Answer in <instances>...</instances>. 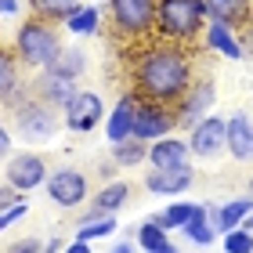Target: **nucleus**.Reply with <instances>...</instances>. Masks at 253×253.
I'll use <instances>...</instances> for the list:
<instances>
[{
	"label": "nucleus",
	"instance_id": "2f4dec72",
	"mask_svg": "<svg viewBox=\"0 0 253 253\" xmlns=\"http://www.w3.org/2000/svg\"><path fill=\"white\" fill-rule=\"evenodd\" d=\"M7 253H43V246H40V239H18Z\"/></svg>",
	"mask_w": 253,
	"mask_h": 253
},
{
	"label": "nucleus",
	"instance_id": "f03ea898",
	"mask_svg": "<svg viewBox=\"0 0 253 253\" xmlns=\"http://www.w3.org/2000/svg\"><path fill=\"white\" fill-rule=\"evenodd\" d=\"M62 37H58V29H54V22L47 18H29V22H22L18 33H15V54H18V62L22 65H29V69H51L54 58L62 54Z\"/></svg>",
	"mask_w": 253,
	"mask_h": 253
},
{
	"label": "nucleus",
	"instance_id": "aec40b11",
	"mask_svg": "<svg viewBox=\"0 0 253 253\" xmlns=\"http://www.w3.org/2000/svg\"><path fill=\"white\" fill-rule=\"evenodd\" d=\"M84 69H87V54L80 51V47H69V43H65V47H62V54L54 58V65L47 69V73L62 76V80H73V84H76V80L84 76Z\"/></svg>",
	"mask_w": 253,
	"mask_h": 253
},
{
	"label": "nucleus",
	"instance_id": "9d476101",
	"mask_svg": "<svg viewBox=\"0 0 253 253\" xmlns=\"http://www.w3.org/2000/svg\"><path fill=\"white\" fill-rule=\"evenodd\" d=\"M101 116H105V105L90 90H76L73 101L65 105V126L69 130H94L101 123Z\"/></svg>",
	"mask_w": 253,
	"mask_h": 253
},
{
	"label": "nucleus",
	"instance_id": "4c0bfd02",
	"mask_svg": "<svg viewBox=\"0 0 253 253\" xmlns=\"http://www.w3.org/2000/svg\"><path fill=\"white\" fill-rule=\"evenodd\" d=\"M156 253H177V250L174 246H163V250H156Z\"/></svg>",
	"mask_w": 253,
	"mask_h": 253
},
{
	"label": "nucleus",
	"instance_id": "c756f323",
	"mask_svg": "<svg viewBox=\"0 0 253 253\" xmlns=\"http://www.w3.org/2000/svg\"><path fill=\"white\" fill-rule=\"evenodd\" d=\"M224 250L228 253H253V232H246V228L224 232Z\"/></svg>",
	"mask_w": 253,
	"mask_h": 253
},
{
	"label": "nucleus",
	"instance_id": "7ed1b4c3",
	"mask_svg": "<svg viewBox=\"0 0 253 253\" xmlns=\"http://www.w3.org/2000/svg\"><path fill=\"white\" fill-rule=\"evenodd\" d=\"M206 4L203 0H159L156 4V29L159 37L174 40V43H185L195 40L206 26Z\"/></svg>",
	"mask_w": 253,
	"mask_h": 253
},
{
	"label": "nucleus",
	"instance_id": "393cba45",
	"mask_svg": "<svg viewBox=\"0 0 253 253\" xmlns=\"http://www.w3.org/2000/svg\"><path fill=\"white\" fill-rule=\"evenodd\" d=\"M126 199H130V188H126L123 181H120V185H105L94 195V213H116Z\"/></svg>",
	"mask_w": 253,
	"mask_h": 253
},
{
	"label": "nucleus",
	"instance_id": "f704fd0d",
	"mask_svg": "<svg viewBox=\"0 0 253 253\" xmlns=\"http://www.w3.org/2000/svg\"><path fill=\"white\" fill-rule=\"evenodd\" d=\"M65 253H94V250H90V246L84 243V239H76V243H73V246H69Z\"/></svg>",
	"mask_w": 253,
	"mask_h": 253
},
{
	"label": "nucleus",
	"instance_id": "5701e85b",
	"mask_svg": "<svg viewBox=\"0 0 253 253\" xmlns=\"http://www.w3.org/2000/svg\"><path fill=\"white\" fill-rule=\"evenodd\" d=\"M33 15L47 18V22H65L76 7H84V0H29Z\"/></svg>",
	"mask_w": 253,
	"mask_h": 253
},
{
	"label": "nucleus",
	"instance_id": "bb28decb",
	"mask_svg": "<svg viewBox=\"0 0 253 253\" xmlns=\"http://www.w3.org/2000/svg\"><path fill=\"white\" fill-rule=\"evenodd\" d=\"M137 246H141L145 253H156V250L170 246V239H167V228H163V224H156V221H145L141 228H137Z\"/></svg>",
	"mask_w": 253,
	"mask_h": 253
},
{
	"label": "nucleus",
	"instance_id": "c9c22d12",
	"mask_svg": "<svg viewBox=\"0 0 253 253\" xmlns=\"http://www.w3.org/2000/svg\"><path fill=\"white\" fill-rule=\"evenodd\" d=\"M243 47H246V54H253V26H250L246 37H243Z\"/></svg>",
	"mask_w": 253,
	"mask_h": 253
},
{
	"label": "nucleus",
	"instance_id": "ddd939ff",
	"mask_svg": "<svg viewBox=\"0 0 253 253\" xmlns=\"http://www.w3.org/2000/svg\"><path fill=\"white\" fill-rule=\"evenodd\" d=\"M134 112H137V98L134 94H123L116 105L109 112V123H105V134L112 145L126 141V137H134Z\"/></svg>",
	"mask_w": 253,
	"mask_h": 253
},
{
	"label": "nucleus",
	"instance_id": "7c9ffc66",
	"mask_svg": "<svg viewBox=\"0 0 253 253\" xmlns=\"http://www.w3.org/2000/svg\"><path fill=\"white\" fill-rule=\"evenodd\" d=\"M22 199H18V188L15 185H0V213L4 210H11V206H18Z\"/></svg>",
	"mask_w": 253,
	"mask_h": 253
},
{
	"label": "nucleus",
	"instance_id": "9b49d317",
	"mask_svg": "<svg viewBox=\"0 0 253 253\" xmlns=\"http://www.w3.org/2000/svg\"><path fill=\"white\" fill-rule=\"evenodd\" d=\"M47 181V163L33 152H22L7 163V185H15L18 192H33L37 185Z\"/></svg>",
	"mask_w": 253,
	"mask_h": 253
},
{
	"label": "nucleus",
	"instance_id": "58836bf2",
	"mask_svg": "<svg viewBox=\"0 0 253 253\" xmlns=\"http://www.w3.org/2000/svg\"><path fill=\"white\" fill-rule=\"evenodd\" d=\"M250 192H253V177H250Z\"/></svg>",
	"mask_w": 253,
	"mask_h": 253
},
{
	"label": "nucleus",
	"instance_id": "b1692460",
	"mask_svg": "<svg viewBox=\"0 0 253 253\" xmlns=\"http://www.w3.org/2000/svg\"><path fill=\"white\" fill-rule=\"evenodd\" d=\"M98 26H101V11H98V7H90V4L76 7L73 15L65 18V29H69V33H76V37H87V33H98Z\"/></svg>",
	"mask_w": 253,
	"mask_h": 253
},
{
	"label": "nucleus",
	"instance_id": "c85d7f7f",
	"mask_svg": "<svg viewBox=\"0 0 253 253\" xmlns=\"http://www.w3.org/2000/svg\"><path fill=\"white\" fill-rule=\"evenodd\" d=\"M181 232H185V235L192 239V243H199V246H210V243H213V232H217V228H213V221H206V217H199V221L185 224Z\"/></svg>",
	"mask_w": 253,
	"mask_h": 253
},
{
	"label": "nucleus",
	"instance_id": "6e6552de",
	"mask_svg": "<svg viewBox=\"0 0 253 253\" xmlns=\"http://www.w3.org/2000/svg\"><path fill=\"white\" fill-rule=\"evenodd\" d=\"M188 148L195 156L210 159L217 152L228 148V120H217V116H206L192 126V137H188Z\"/></svg>",
	"mask_w": 253,
	"mask_h": 253
},
{
	"label": "nucleus",
	"instance_id": "a211bd4d",
	"mask_svg": "<svg viewBox=\"0 0 253 253\" xmlns=\"http://www.w3.org/2000/svg\"><path fill=\"white\" fill-rule=\"evenodd\" d=\"M210 22H224V26H243L250 18V0H203Z\"/></svg>",
	"mask_w": 253,
	"mask_h": 253
},
{
	"label": "nucleus",
	"instance_id": "1a4fd4ad",
	"mask_svg": "<svg viewBox=\"0 0 253 253\" xmlns=\"http://www.w3.org/2000/svg\"><path fill=\"white\" fill-rule=\"evenodd\" d=\"M47 199L54 206H80L87 199V177L80 174V170H54V174L47 177Z\"/></svg>",
	"mask_w": 253,
	"mask_h": 253
},
{
	"label": "nucleus",
	"instance_id": "2eb2a0df",
	"mask_svg": "<svg viewBox=\"0 0 253 253\" xmlns=\"http://www.w3.org/2000/svg\"><path fill=\"white\" fill-rule=\"evenodd\" d=\"M192 185V167H177V170H152L145 177V188L152 195H177V192H188Z\"/></svg>",
	"mask_w": 253,
	"mask_h": 253
},
{
	"label": "nucleus",
	"instance_id": "72a5a7b5",
	"mask_svg": "<svg viewBox=\"0 0 253 253\" xmlns=\"http://www.w3.org/2000/svg\"><path fill=\"white\" fill-rule=\"evenodd\" d=\"M18 0H0V15H18Z\"/></svg>",
	"mask_w": 253,
	"mask_h": 253
},
{
	"label": "nucleus",
	"instance_id": "4be33fe9",
	"mask_svg": "<svg viewBox=\"0 0 253 253\" xmlns=\"http://www.w3.org/2000/svg\"><path fill=\"white\" fill-rule=\"evenodd\" d=\"M18 54L15 51H7V47H0V101H7V98H15L18 94Z\"/></svg>",
	"mask_w": 253,
	"mask_h": 253
},
{
	"label": "nucleus",
	"instance_id": "0eeeda50",
	"mask_svg": "<svg viewBox=\"0 0 253 253\" xmlns=\"http://www.w3.org/2000/svg\"><path fill=\"white\" fill-rule=\"evenodd\" d=\"M213 98H217L213 80H192V87L185 90V98L177 101V112H174V116H177V123L195 126L199 120H206V112H210Z\"/></svg>",
	"mask_w": 253,
	"mask_h": 253
},
{
	"label": "nucleus",
	"instance_id": "dca6fc26",
	"mask_svg": "<svg viewBox=\"0 0 253 253\" xmlns=\"http://www.w3.org/2000/svg\"><path fill=\"white\" fill-rule=\"evenodd\" d=\"M228 152L235 159H253V120L246 112H235L228 120Z\"/></svg>",
	"mask_w": 253,
	"mask_h": 253
},
{
	"label": "nucleus",
	"instance_id": "412c9836",
	"mask_svg": "<svg viewBox=\"0 0 253 253\" xmlns=\"http://www.w3.org/2000/svg\"><path fill=\"white\" fill-rule=\"evenodd\" d=\"M253 210V199H235V203H224L221 210H213V228L217 232H232L246 221V213Z\"/></svg>",
	"mask_w": 253,
	"mask_h": 253
},
{
	"label": "nucleus",
	"instance_id": "e433bc0d",
	"mask_svg": "<svg viewBox=\"0 0 253 253\" xmlns=\"http://www.w3.org/2000/svg\"><path fill=\"white\" fill-rule=\"evenodd\" d=\"M112 253H134V246H130V243H120V246L112 250Z\"/></svg>",
	"mask_w": 253,
	"mask_h": 253
},
{
	"label": "nucleus",
	"instance_id": "39448f33",
	"mask_svg": "<svg viewBox=\"0 0 253 253\" xmlns=\"http://www.w3.org/2000/svg\"><path fill=\"white\" fill-rule=\"evenodd\" d=\"M156 4L159 0H109L112 26L123 37H145L156 29Z\"/></svg>",
	"mask_w": 253,
	"mask_h": 253
},
{
	"label": "nucleus",
	"instance_id": "f8f14e48",
	"mask_svg": "<svg viewBox=\"0 0 253 253\" xmlns=\"http://www.w3.org/2000/svg\"><path fill=\"white\" fill-rule=\"evenodd\" d=\"M188 141L181 137H159V141L148 145V163L152 170H177V167H188Z\"/></svg>",
	"mask_w": 253,
	"mask_h": 253
},
{
	"label": "nucleus",
	"instance_id": "423d86ee",
	"mask_svg": "<svg viewBox=\"0 0 253 253\" xmlns=\"http://www.w3.org/2000/svg\"><path fill=\"white\" fill-rule=\"evenodd\" d=\"M174 123H177V116L174 112H167L159 101H152V105H141L137 101V112H134V137L137 141H159V137H167L170 130H174Z\"/></svg>",
	"mask_w": 253,
	"mask_h": 253
},
{
	"label": "nucleus",
	"instance_id": "20e7f679",
	"mask_svg": "<svg viewBox=\"0 0 253 253\" xmlns=\"http://www.w3.org/2000/svg\"><path fill=\"white\" fill-rule=\"evenodd\" d=\"M15 130L26 141H51L54 130H58V116H54V105H47L43 98H29L15 109Z\"/></svg>",
	"mask_w": 253,
	"mask_h": 253
},
{
	"label": "nucleus",
	"instance_id": "f257e3e1",
	"mask_svg": "<svg viewBox=\"0 0 253 253\" xmlns=\"http://www.w3.org/2000/svg\"><path fill=\"white\" fill-rule=\"evenodd\" d=\"M192 58L174 43H159L148 47L134 65V87L145 101H159V105H177L192 87Z\"/></svg>",
	"mask_w": 253,
	"mask_h": 253
},
{
	"label": "nucleus",
	"instance_id": "cd10ccee",
	"mask_svg": "<svg viewBox=\"0 0 253 253\" xmlns=\"http://www.w3.org/2000/svg\"><path fill=\"white\" fill-rule=\"evenodd\" d=\"M112 228H116V221H109V213H105V217H94V224H90V221H84V224H80V232H76V239L90 243V239L112 235Z\"/></svg>",
	"mask_w": 253,
	"mask_h": 253
},
{
	"label": "nucleus",
	"instance_id": "6ab92c4d",
	"mask_svg": "<svg viewBox=\"0 0 253 253\" xmlns=\"http://www.w3.org/2000/svg\"><path fill=\"white\" fill-rule=\"evenodd\" d=\"M199 217H206V206H199V203H174V206H167L159 217H152V221L163 224L170 232V228H185L192 221H199Z\"/></svg>",
	"mask_w": 253,
	"mask_h": 253
},
{
	"label": "nucleus",
	"instance_id": "a878e982",
	"mask_svg": "<svg viewBox=\"0 0 253 253\" xmlns=\"http://www.w3.org/2000/svg\"><path fill=\"white\" fill-rule=\"evenodd\" d=\"M112 156H116L120 167H137V163H145V159H148V145L137 141V137H126V141L112 145Z\"/></svg>",
	"mask_w": 253,
	"mask_h": 253
},
{
	"label": "nucleus",
	"instance_id": "4468645a",
	"mask_svg": "<svg viewBox=\"0 0 253 253\" xmlns=\"http://www.w3.org/2000/svg\"><path fill=\"white\" fill-rule=\"evenodd\" d=\"M206 47H213L224 58H246L243 37H235V26H224V22H206Z\"/></svg>",
	"mask_w": 253,
	"mask_h": 253
},
{
	"label": "nucleus",
	"instance_id": "473e14b6",
	"mask_svg": "<svg viewBox=\"0 0 253 253\" xmlns=\"http://www.w3.org/2000/svg\"><path fill=\"white\" fill-rule=\"evenodd\" d=\"M7 152H11V134H7V126L0 123V159H4Z\"/></svg>",
	"mask_w": 253,
	"mask_h": 253
},
{
	"label": "nucleus",
	"instance_id": "f3484780",
	"mask_svg": "<svg viewBox=\"0 0 253 253\" xmlns=\"http://www.w3.org/2000/svg\"><path fill=\"white\" fill-rule=\"evenodd\" d=\"M73 94H76V84L73 80H62V76H54V73H47L43 69V76L37 80V98H43L47 105H69L73 101Z\"/></svg>",
	"mask_w": 253,
	"mask_h": 253
}]
</instances>
